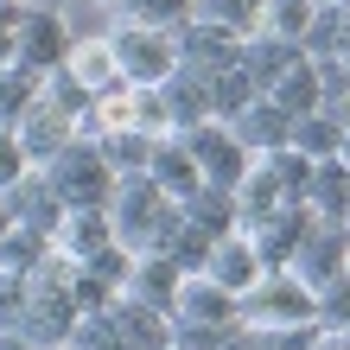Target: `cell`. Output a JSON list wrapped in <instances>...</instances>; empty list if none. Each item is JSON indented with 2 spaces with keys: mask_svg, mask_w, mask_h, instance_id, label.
Instances as JSON below:
<instances>
[{
  "mask_svg": "<svg viewBox=\"0 0 350 350\" xmlns=\"http://www.w3.org/2000/svg\"><path fill=\"white\" fill-rule=\"evenodd\" d=\"M178 223V204L159 191L153 178H121L115 198H109V230L128 255H159Z\"/></svg>",
  "mask_w": 350,
  "mask_h": 350,
  "instance_id": "6da1fadb",
  "label": "cell"
},
{
  "mask_svg": "<svg viewBox=\"0 0 350 350\" xmlns=\"http://www.w3.org/2000/svg\"><path fill=\"white\" fill-rule=\"evenodd\" d=\"M236 325L242 332H293V325H319V293L306 286L299 274H261L249 293L236 299Z\"/></svg>",
  "mask_w": 350,
  "mask_h": 350,
  "instance_id": "7a4b0ae2",
  "label": "cell"
},
{
  "mask_svg": "<svg viewBox=\"0 0 350 350\" xmlns=\"http://www.w3.org/2000/svg\"><path fill=\"white\" fill-rule=\"evenodd\" d=\"M70 51H77V38L64 26V13L51 0H26L19 7V26H13V64L32 70V77H51V70L70 64Z\"/></svg>",
  "mask_w": 350,
  "mask_h": 350,
  "instance_id": "3957f363",
  "label": "cell"
},
{
  "mask_svg": "<svg viewBox=\"0 0 350 350\" xmlns=\"http://www.w3.org/2000/svg\"><path fill=\"white\" fill-rule=\"evenodd\" d=\"M45 178H51V191L64 198V211H109V198L121 185L109 172V159H102V147H90V140H70L45 166Z\"/></svg>",
  "mask_w": 350,
  "mask_h": 350,
  "instance_id": "277c9868",
  "label": "cell"
},
{
  "mask_svg": "<svg viewBox=\"0 0 350 350\" xmlns=\"http://www.w3.org/2000/svg\"><path fill=\"white\" fill-rule=\"evenodd\" d=\"M109 45H115V64H121V83H128V90H159V83L178 77V38L172 32L115 26Z\"/></svg>",
  "mask_w": 350,
  "mask_h": 350,
  "instance_id": "5b68a950",
  "label": "cell"
},
{
  "mask_svg": "<svg viewBox=\"0 0 350 350\" xmlns=\"http://www.w3.org/2000/svg\"><path fill=\"white\" fill-rule=\"evenodd\" d=\"M178 140L191 147V159H198L204 185H217V191H236V185L249 178V166H255V153L236 140V128H230V121H204V128L178 134Z\"/></svg>",
  "mask_w": 350,
  "mask_h": 350,
  "instance_id": "8992f818",
  "label": "cell"
},
{
  "mask_svg": "<svg viewBox=\"0 0 350 350\" xmlns=\"http://www.w3.org/2000/svg\"><path fill=\"white\" fill-rule=\"evenodd\" d=\"M172 38H178V70H198V77L236 70V64H242V45H249V38L217 32V26H204V19H185Z\"/></svg>",
  "mask_w": 350,
  "mask_h": 350,
  "instance_id": "52a82bcc",
  "label": "cell"
},
{
  "mask_svg": "<svg viewBox=\"0 0 350 350\" xmlns=\"http://www.w3.org/2000/svg\"><path fill=\"white\" fill-rule=\"evenodd\" d=\"M344 261H350V223H312L286 274H299V280L319 293V286H332V280L344 274Z\"/></svg>",
  "mask_w": 350,
  "mask_h": 350,
  "instance_id": "ba28073f",
  "label": "cell"
},
{
  "mask_svg": "<svg viewBox=\"0 0 350 350\" xmlns=\"http://www.w3.org/2000/svg\"><path fill=\"white\" fill-rule=\"evenodd\" d=\"M312 211H306V198L299 204H286V211H274L267 223H255V230H242L249 236V249L261 255V267L274 274V267H293V255H299V242H306V230H312Z\"/></svg>",
  "mask_w": 350,
  "mask_h": 350,
  "instance_id": "9c48e42d",
  "label": "cell"
},
{
  "mask_svg": "<svg viewBox=\"0 0 350 350\" xmlns=\"http://www.w3.org/2000/svg\"><path fill=\"white\" fill-rule=\"evenodd\" d=\"M13 134H19V147H26L32 172H45L51 159H57V153H64L70 140H77V121H70L64 109H57V102H45V96H38L32 109H26V121H19Z\"/></svg>",
  "mask_w": 350,
  "mask_h": 350,
  "instance_id": "30bf717a",
  "label": "cell"
},
{
  "mask_svg": "<svg viewBox=\"0 0 350 350\" xmlns=\"http://www.w3.org/2000/svg\"><path fill=\"white\" fill-rule=\"evenodd\" d=\"M0 204H7V211H13V223H19V230H38V236H57V230H64V198H57L51 191V178L45 172H26V178H19L13 185V191H0Z\"/></svg>",
  "mask_w": 350,
  "mask_h": 350,
  "instance_id": "8fae6325",
  "label": "cell"
},
{
  "mask_svg": "<svg viewBox=\"0 0 350 350\" xmlns=\"http://www.w3.org/2000/svg\"><path fill=\"white\" fill-rule=\"evenodd\" d=\"M172 319L178 325H223V332H236V293H223L217 280L191 274L178 286V299H172Z\"/></svg>",
  "mask_w": 350,
  "mask_h": 350,
  "instance_id": "7c38bea8",
  "label": "cell"
},
{
  "mask_svg": "<svg viewBox=\"0 0 350 350\" xmlns=\"http://www.w3.org/2000/svg\"><path fill=\"white\" fill-rule=\"evenodd\" d=\"M286 204H299V198H293V191L280 185V172L267 166V159H255V166H249V178L236 185V217H242V230L267 223L274 211H286Z\"/></svg>",
  "mask_w": 350,
  "mask_h": 350,
  "instance_id": "4fadbf2b",
  "label": "cell"
},
{
  "mask_svg": "<svg viewBox=\"0 0 350 350\" xmlns=\"http://www.w3.org/2000/svg\"><path fill=\"white\" fill-rule=\"evenodd\" d=\"M267 274V267H261V255L249 249V236H223L217 242V249H211V261H204V280H217L223 286V293H249V286Z\"/></svg>",
  "mask_w": 350,
  "mask_h": 350,
  "instance_id": "5bb4252c",
  "label": "cell"
},
{
  "mask_svg": "<svg viewBox=\"0 0 350 350\" xmlns=\"http://www.w3.org/2000/svg\"><path fill=\"white\" fill-rule=\"evenodd\" d=\"M159 96H166L172 134H191V128H204V121H217V102H211V77H198V70H178L172 83H159Z\"/></svg>",
  "mask_w": 350,
  "mask_h": 350,
  "instance_id": "9a60e30c",
  "label": "cell"
},
{
  "mask_svg": "<svg viewBox=\"0 0 350 350\" xmlns=\"http://www.w3.org/2000/svg\"><path fill=\"white\" fill-rule=\"evenodd\" d=\"M109 319H115V332L128 338V350H172V312H159V306H140L121 293L109 306Z\"/></svg>",
  "mask_w": 350,
  "mask_h": 350,
  "instance_id": "2e32d148",
  "label": "cell"
},
{
  "mask_svg": "<svg viewBox=\"0 0 350 350\" xmlns=\"http://www.w3.org/2000/svg\"><path fill=\"white\" fill-rule=\"evenodd\" d=\"M64 70H70L96 102L128 90V83H121V64H115V45H109V38H77V51H70V64H64Z\"/></svg>",
  "mask_w": 350,
  "mask_h": 350,
  "instance_id": "e0dca14e",
  "label": "cell"
},
{
  "mask_svg": "<svg viewBox=\"0 0 350 350\" xmlns=\"http://www.w3.org/2000/svg\"><path fill=\"white\" fill-rule=\"evenodd\" d=\"M147 178H153V185H159V191H166L172 204H185V198H191L198 185H204L198 159H191V147H185L178 134H166V140L153 147V166H147Z\"/></svg>",
  "mask_w": 350,
  "mask_h": 350,
  "instance_id": "ac0fdd59",
  "label": "cell"
},
{
  "mask_svg": "<svg viewBox=\"0 0 350 350\" xmlns=\"http://www.w3.org/2000/svg\"><path fill=\"white\" fill-rule=\"evenodd\" d=\"M178 217L191 223V230H204L211 242H223V236H242V217H236V191H217V185H198V191L178 204Z\"/></svg>",
  "mask_w": 350,
  "mask_h": 350,
  "instance_id": "d6986e66",
  "label": "cell"
},
{
  "mask_svg": "<svg viewBox=\"0 0 350 350\" xmlns=\"http://www.w3.org/2000/svg\"><path fill=\"white\" fill-rule=\"evenodd\" d=\"M230 128H236V140H242V147H249L255 159H267V153H280L286 147V140H293V121H286L280 109H274V102H249V109H242L236 121H230Z\"/></svg>",
  "mask_w": 350,
  "mask_h": 350,
  "instance_id": "ffe728a7",
  "label": "cell"
},
{
  "mask_svg": "<svg viewBox=\"0 0 350 350\" xmlns=\"http://www.w3.org/2000/svg\"><path fill=\"white\" fill-rule=\"evenodd\" d=\"M109 242H115L109 211H70V217H64V230L51 236V249L64 255V261H77V267H83V261H96L102 249H109Z\"/></svg>",
  "mask_w": 350,
  "mask_h": 350,
  "instance_id": "44dd1931",
  "label": "cell"
},
{
  "mask_svg": "<svg viewBox=\"0 0 350 350\" xmlns=\"http://www.w3.org/2000/svg\"><path fill=\"white\" fill-rule=\"evenodd\" d=\"M191 280V274H178V267L166 255H134V274H128V299L140 306H159V312H172V299H178V286Z\"/></svg>",
  "mask_w": 350,
  "mask_h": 350,
  "instance_id": "7402d4cb",
  "label": "cell"
},
{
  "mask_svg": "<svg viewBox=\"0 0 350 350\" xmlns=\"http://www.w3.org/2000/svg\"><path fill=\"white\" fill-rule=\"evenodd\" d=\"M306 211H312L319 223H350V166H344V159H325V166H312Z\"/></svg>",
  "mask_w": 350,
  "mask_h": 350,
  "instance_id": "603a6c76",
  "label": "cell"
},
{
  "mask_svg": "<svg viewBox=\"0 0 350 350\" xmlns=\"http://www.w3.org/2000/svg\"><path fill=\"white\" fill-rule=\"evenodd\" d=\"M267 102H274V109H280L286 121H306V115H319V109H325V90H319V64H312V57H299V64L286 70L274 90H267Z\"/></svg>",
  "mask_w": 350,
  "mask_h": 350,
  "instance_id": "cb8c5ba5",
  "label": "cell"
},
{
  "mask_svg": "<svg viewBox=\"0 0 350 350\" xmlns=\"http://www.w3.org/2000/svg\"><path fill=\"white\" fill-rule=\"evenodd\" d=\"M299 57H306L299 45H280V38H267V32H255L249 45H242V70H249V77H255V90L267 96V90H274V83H280L286 70L299 64Z\"/></svg>",
  "mask_w": 350,
  "mask_h": 350,
  "instance_id": "d4e9b609",
  "label": "cell"
},
{
  "mask_svg": "<svg viewBox=\"0 0 350 350\" xmlns=\"http://www.w3.org/2000/svg\"><path fill=\"white\" fill-rule=\"evenodd\" d=\"M312 19H319V0H261V26L255 32L280 38V45H306Z\"/></svg>",
  "mask_w": 350,
  "mask_h": 350,
  "instance_id": "484cf974",
  "label": "cell"
},
{
  "mask_svg": "<svg viewBox=\"0 0 350 350\" xmlns=\"http://www.w3.org/2000/svg\"><path fill=\"white\" fill-rule=\"evenodd\" d=\"M312 64H332V57H350V7H319L312 19V32H306V45H299Z\"/></svg>",
  "mask_w": 350,
  "mask_h": 350,
  "instance_id": "4316f807",
  "label": "cell"
},
{
  "mask_svg": "<svg viewBox=\"0 0 350 350\" xmlns=\"http://www.w3.org/2000/svg\"><path fill=\"white\" fill-rule=\"evenodd\" d=\"M45 261H51V242L38 236V230H19V223H13V230L0 236V274H13V280H32Z\"/></svg>",
  "mask_w": 350,
  "mask_h": 350,
  "instance_id": "83f0119b",
  "label": "cell"
},
{
  "mask_svg": "<svg viewBox=\"0 0 350 350\" xmlns=\"http://www.w3.org/2000/svg\"><path fill=\"white\" fill-rule=\"evenodd\" d=\"M121 26H147V32H178L191 19V0H115Z\"/></svg>",
  "mask_w": 350,
  "mask_h": 350,
  "instance_id": "f1b7e54d",
  "label": "cell"
},
{
  "mask_svg": "<svg viewBox=\"0 0 350 350\" xmlns=\"http://www.w3.org/2000/svg\"><path fill=\"white\" fill-rule=\"evenodd\" d=\"M293 153H306L312 166H325V159H338V147H344V128L332 115H306V121H293V140H286Z\"/></svg>",
  "mask_w": 350,
  "mask_h": 350,
  "instance_id": "f546056e",
  "label": "cell"
},
{
  "mask_svg": "<svg viewBox=\"0 0 350 350\" xmlns=\"http://www.w3.org/2000/svg\"><path fill=\"white\" fill-rule=\"evenodd\" d=\"M153 147H159L153 134H109V140H102V159H109L115 178H147Z\"/></svg>",
  "mask_w": 350,
  "mask_h": 350,
  "instance_id": "4dcf8cb0",
  "label": "cell"
},
{
  "mask_svg": "<svg viewBox=\"0 0 350 350\" xmlns=\"http://www.w3.org/2000/svg\"><path fill=\"white\" fill-rule=\"evenodd\" d=\"M45 96V77H32V70H0V128H19L26 121V109Z\"/></svg>",
  "mask_w": 350,
  "mask_h": 350,
  "instance_id": "1f68e13d",
  "label": "cell"
},
{
  "mask_svg": "<svg viewBox=\"0 0 350 350\" xmlns=\"http://www.w3.org/2000/svg\"><path fill=\"white\" fill-rule=\"evenodd\" d=\"M191 19H204L217 32H236V38H255L261 7H249V0H191Z\"/></svg>",
  "mask_w": 350,
  "mask_h": 350,
  "instance_id": "d6a6232c",
  "label": "cell"
},
{
  "mask_svg": "<svg viewBox=\"0 0 350 350\" xmlns=\"http://www.w3.org/2000/svg\"><path fill=\"white\" fill-rule=\"evenodd\" d=\"M211 249H217V242L211 236H204V230H191V223H172V236H166V249H159V255H166L172 267H178V274H204V261H211Z\"/></svg>",
  "mask_w": 350,
  "mask_h": 350,
  "instance_id": "836d02e7",
  "label": "cell"
},
{
  "mask_svg": "<svg viewBox=\"0 0 350 350\" xmlns=\"http://www.w3.org/2000/svg\"><path fill=\"white\" fill-rule=\"evenodd\" d=\"M211 102H217V121H236L249 102H261V90H255V77L249 70H223V77H211Z\"/></svg>",
  "mask_w": 350,
  "mask_h": 350,
  "instance_id": "e575fe53",
  "label": "cell"
},
{
  "mask_svg": "<svg viewBox=\"0 0 350 350\" xmlns=\"http://www.w3.org/2000/svg\"><path fill=\"white\" fill-rule=\"evenodd\" d=\"M64 350H128V338L115 332V319H109V312H83Z\"/></svg>",
  "mask_w": 350,
  "mask_h": 350,
  "instance_id": "d590c367",
  "label": "cell"
},
{
  "mask_svg": "<svg viewBox=\"0 0 350 350\" xmlns=\"http://www.w3.org/2000/svg\"><path fill=\"white\" fill-rule=\"evenodd\" d=\"M319 325H325V332H344V325H350V280L344 274L332 286H319Z\"/></svg>",
  "mask_w": 350,
  "mask_h": 350,
  "instance_id": "8d00e7d4",
  "label": "cell"
},
{
  "mask_svg": "<svg viewBox=\"0 0 350 350\" xmlns=\"http://www.w3.org/2000/svg\"><path fill=\"white\" fill-rule=\"evenodd\" d=\"M267 166L280 172V185H286V191H293V198H306V185H312V159H306V153L280 147V153H267Z\"/></svg>",
  "mask_w": 350,
  "mask_h": 350,
  "instance_id": "74e56055",
  "label": "cell"
},
{
  "mask_svg": "<svg viewBox=\"0 0 350 350\" xmlns=\"http://www.w3.org/2000/svg\"><path fill=\"white\" fill-rule=\"evenodd\" d=\"M26 172H32V159H26V147H19V134L0 128V191H13Z\"/></svg>",
  "mask_w": 350,
  "mask_h": 350,
  "instance_id": "f35d334b",
  "label": "cell"
},
{
  "mask_svg": "<svg viewBox=\"0 0 350 350\" xmlns=\"http://www.w3.org/2000/svg\"><path fill=\"white\" fill-rule=\"evenodd\" d=\"M26 299H32V280H13V274H0V332H13V325H19Z\"/></svg>",
  "mask_w": 350,
  "mask_h": 350,
  "instance_id": "ab89813d",
  "label": "cell"
},
{
  "mask_svg": "<svg viewBox=\"0 0 350 350\" xmlns=\"http://www.w3.org/2000/svg\"><path fill=\"white\" fill-rule=\"evenodd\" d=\"M19 7H26V0H0V70H13V26H19Z\"/></svg>",
  "mask_w": 350,
  "mask_h": 350,
  "instance_id": "60d3db41",
  "label": "cell"
},
{
  "mask_svg": "<svg viewBox=\"0 0 350 350\" xmlns=\"http://www.w3.org/2000/svg\"><path fill=\"white\" fill-rule=\"evenodd\" d=\"M13 230V211H7V204H0V236H7Z\"/></svg>",
  "mask_w": 350,
  "mask_h": 350,
  "instance_id": "b9f144b4",
  "label": "cell"
},
{
  "mask_svg": "<svg viewBox=\"0 0 350 350\" xmlns=\"http://www.w3.org/2000/svg\"><path fill=\"white\" fill-rule=\"evenodd\" d=\"M319 350H344V344H338V338H332V332H325V338H319Z\"/></svg>",
  "mask_w": 350,
  "mask_h": 350,
  "instance_id": "7bdbcfd3",
  "label": "cell"
},
{
  "mask_svg": "<svg viewBox=\"0 0 350 350\" xmlns=\"http://www.w3.org/2000/svg\"><path fill=\"white\" fill-rule=\"evenodd\" d=\"M338 159H344V166H350V128H344V147H338Z\"/></svg>",
  "mask_w": 350,
  "mask_h": 350,
  "instance_id": "ee69618b",
  "label": "cell"
},
{
  "mask_svg": "<svg viewBox=\"0 0 350 350\" xmlns=\"http://www.w3.org/2000/svg\"><path fill=\"white\" fill-rule=\"evenodd\" d=\"M332 338H338V344H344V350H350V325H344V332H332Z\"/></svg>",
  "mask_w": 350,
  "mask_h": 350,
  "instance_id": "f6af8a7d",
  "label": "cell"
},
{
  "mask_svg": "<svg viewBox=\"0 0 350 350\" xmlns=\"http://www.w3.org/2000/svg\"><path fill=\"white\" fill-rule=\"evenodd\" d=\"M319 7H350V0H319Z\"/></svg>",
  "mask_w": 350,
  "mask_h": 350,
  "instance_id": "bcb514c9",
  "label": "cell"
},
{
  "mask_svg": "<svg viewBox=\"0 0 350 350\" xmlns=\"http://www.w3.org/2000/svg\"><path fill=\"white\" fill-rule=\"evenodd\" d=\"M344 280H350V261H344Z\"/></svg>",
  "mask_w": 350,
  "mask_h": 350,
  "instance_id": "7dc6e473",
  "label": "cell"
},
{
  "mask_svg": "<svg viewBox=\"0 0 350 350\" xmlns=\"http://www.w3.org/2000/svg\"><path fill=\"white\" fill-rule=\"evenodd\" d=\"M249 7H261V0H249Z\"/></svg>",
  "mask_w": 350,
  "mask_h": 350,
  "instance_id": "c3c4849f",
  "label": "cell"
},
{
  "mask_svg": "<svg viewBox=\"0 0 350 350\" xmlns=\"http://www.w3.org/2000/svg\"><path fill=\"white\" fill-rule=\"evenodd\" d=\"M344 64H350V57H344Z\"/></svg>",
  "mask_w": 350,
  "mask_h": 350,
  "instance_id": "681fc988",
  "label": "cell"
}]
</instances>
